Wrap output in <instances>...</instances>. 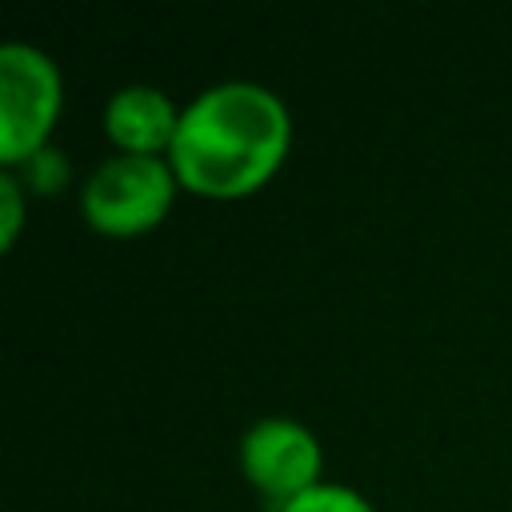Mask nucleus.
<instances>
[{"mask_svg":"<svg viewBox=\"0 0 512 512\" xmlns=\"http://www.w3.org/2000/svg\"><path fill=\"white\" fill-rule=\"evenodd\" d=\"M292 152V112L260 80L228 76L184 100L168 160L180 188L204 200L256 196Z\"/></svg>","mask_w":512,"mask_h":512,"instance_id":"obj_1","label":"nucleus"},{"mask_svg":"<svg viewBox=\"0 0 512 512\" xmlns=\"http://www.w3.org/2000/svg\"><path fill=\"white\" fill-rule=\"evenodd\" d=\"M180 192V176L168 156L108 152L80 180V216L92 232L132 240L164 224Z\"/></svg>","mask_w":512,"mask_h":512,"instance_id":"obj_2","label":"nucleus"},{"mask_svg":"<svg viewBox=\"0 0 512 512\" xmlns=\"http://www.w3.org/2000/svg\"><path fill=\"white\" fill-rule=\"evenodd\" d=\"M64 112V72L56 56L24 36L0 44V164L12 168L52 144Z\"/></svg>","mask_w":512,"mask_h":512,"instance_id":"obj_3","label":"nucleus"},{"mask_svg":"<svg viewBox=\"0 0 512 512\" xmlns=\"http://www.w3.org/2000/svg\"><path fill=\"white\" fill-rule=\"evenodd\" d=\"M236 460L244 480L276 508L324 480V444L312 424L288 412H268L240 432Z\"/></svg>","mask_w":512,"mask_h":512,"instance_id":"obj_4","label":"nucleus"},{"mask_svg":"<svg viewBox=\"0 0 512 512\" xmlns=\"http://www.w3.org/2000/svg\"><path fill=\"white\" fill-rule=\"evenodd\" d=\"M184 104L172 100L168 88L132 80L108 92L104 100V136L112 140V152H144V156H168L176 128H180Z\"/></svg>","mask_w":512,"mask_h":512,"instance_id":"obj_5","label":"nucleus"},{"mask_svg":"<svg viewBox=\"0 0 512 512\" xmlns=\"http://www.w3.org/2000/svg\"><path fill=\"white\" fill-rule=\"evenodd\" d=\"M276 512H380L360 488H352V484H344V480H320L316 488H308V492H300L296 500H288V504H280Z\"/></svg>","mask_w":512,"mask_h":512,"instance_id":"obj_6","label":"nucleus"},{"mask_svg":"<svg viewBox=\"0 0 512 512\" xmlns=\"http://www.w3.org/2000/svg\"><path fill=\"white\" fill-rule=\"evenodd\" d=\"M12 172L24 180V188L32 196H52V192H60L68 184V152H60L56 144H44L28 160L12 164Z\"/></svg>","mask_w":512,"mask_h":512,"instance_id":"obj_7","label":"nucleus"},{"mask_svg":"<svg viewBox=\"0 0 512 512\" xmlns=\"http://www.w3.org/2000/svg\"><path fill=\"white\" fill-rule=\"evenodd\" d=\"M28 188L12 168H0V248H12L20 228H24V212H28Z\"/></svg>","mask_w":512,"mask_h":512,"instance_id":"obj_8","label":"nucleus"}]
</instances>
